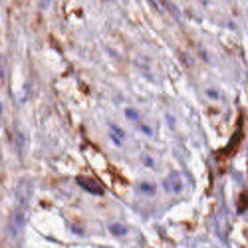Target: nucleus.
<instances>
[{"instance_id": "f257e3e1", "label": "nucleus", "mask_w": 248, "mask_h": 248, "mask_svg": "<svg viewBox=\"0 0 248 248\" xmlns=\"http://www.w3.org/2000/svg\"><path fill=\"white\" fill-rule=\"evenodd\" d=\"M28 199H30V187L26 193L18 195V204L12 211L10 218H8V236L10 238H18L22 232L24 224H26V217H28Z\"/></svg>"}, {"instance_id": "f03ea898", "label": "nucleus", "mask_w": 248, "mask_h": 248, "mask_svg": "<svg viewBox=\"0 0 248 248\" xmlns=\"http://www.w3.org/2000/svg\"><path fill=\"white\" fill-rule=\"evenodd\" d=\"M78 185L81 189H86L88 193L92 195H103V187L95 181V179H90V177H78Z\"/></svg>"}, {"instance_id": "7ed1b4c3", "label": "nucleus", "mask_w": 248, "mask_h": 248, "mask_svg": "<svg viewBox=\"0 0 248 248\" xmlns=\"http://www.w3.org/2000/svg\"><path fill=\"white\" fill-rule=\"evenodd\" d=\"M163 189L169 193H181L183 191V179L179 173H171L167 179L163 181Z\"/></svg>"}, {"instance_id": "20e7f679", "label": "nucleus", "mask_w": 248, "mask_h": 248, "mask_svg": "<svg viewBox=\"0 0 248 248\" xmlns=\"http://www.w3.org/2000/svg\"><path fill=\"white\" fill-rule=\"evenodd\" d=\"M111 137H113L115 143H119V145H121V143H123V137H125V135H123V131H121L119 127L111 125Z\"/></svg>"}, {"instance_id": "39448f33", "label": "nucleus", "mask_w": 248, "mask_h": 248, "mask_svg": "<svg viewBox=\"0 0 248 248\" xmlns=\"http://www.w3.org/2000/svg\"><path fill=\"white\" fill-rule=\"evenodd\" d=\"M109 229H111L113 234H119V236H121V234H127V229H125L123 224H111Z\"/></svg>"}, {"instance_id": "423d86ee", "label": "nucleus", "mask_w": 248, "mask_h": 248, "mask_svg": "<svg viewBox=\"0 0 248 248\" xmlns=\"http://www.w3.org/2000/svg\"><path fill=\"white\" fill-rule=\"evenodd\" d=\"M139 191H143V193H153V191H155V187H153V185L143 183V185H139Z\"/></svg>"}, {"instance_id": "0eeeda50", "label": "nucleus", "mask_w": 248, "mask_h": 248, "mask_svg": "<svg viewBox=\"0 0 248 248\" xmlns=\"http://www.w3.org/2000/svg\"><path fill=\"white\" fill-rule=\"evenodd\" d=\"M50 2H52V0H40V8L48 10V8H50Z\"/></svg>"}, {"instance_id": "6e6552de", "label": "nucleus", "mask_w": 248, "mask_h": 248, "mask_svg": "<svg viewBox=\"0 0 248 248\" xmlns=\"http://www.w3.org/2000/svg\"><path fill=\"white\" fill-rule=\"evenodd\" d=\"M0 111H2V106H0Z\"/></svg>"}]
</instances>
